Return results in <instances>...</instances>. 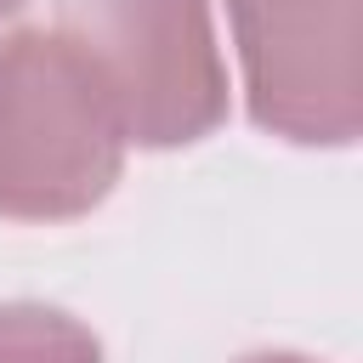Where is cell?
<instances>
[{
	"label": "cell",
	"instance_id": "cell-5",
	"mask_svg": "<svg viewBox=\"0 0 363 363\" xmlns=\"http://www.w3.org/2000/svg\"><path fill=\"white\" fill-rule=\"evenodd\" d=\"M238 363H318V357H301V352H244Z\"/></svg>",
	"mask_w": 363,
	"mask_h": 363
},
{
	"label": "cell",
	"instance_id": "cell-3",
	"mask_svg": "<svg viewBox=\"0 0 363 363\" xmlns=\"http://www.w3.org/2000/svg\"><path fill=\"white\" fill-rule=\"evenodd\" d=\"M250 119L295 147H346L363 125V0H227Z\"/></svg>",
	"mask_w": 363,
	"mask_h": 363
},
{
	"label": "cell",
	"instance_id": "cell-6",
	"mask_svg": "<svg viewBox=\"0 0 363 363\" xmlns=\"http://www.w3.org/2000/svg\"><path fill=\"white\" fill-rule=\"evenodd\" d=\"M17 6H23V0H0V17H11V11H17Z\"/></svg>",
	"mask_w": 363,
	"mask_h": 363
},
{
	"label": "cell",
	"instance_id": "cell-2",
	"mask_svg": "<svg viewBox=\"0 0 363 363\" xmlns=\"http://www.w3.org/2000/svg\"><path fill=\"white\" fill-rule=\"evenodd\" d=\"M136 147H187L227 119L210 0H62Z\"/></svg>",
	"mask_w": 363,
	"mask_h": 363
},
{
	"label": "cell",
	"instance_id": "cell-4",
	"mask_svg": "<svg viewBox=\"0 0 363 363\" xmlns=\"http://www.w3.org/2000/svg\"><path fill=\"white\" fill-rule=\"evenodd\" d=\"M0 363H102L96 335L40 301L0 306Z\"/></svg>",
	"mask_w": 363,
	"mask_h": 363
},
{
	"label": "cell",
	"instance_id": "cell-1",
	"mask_svg": "<svg viewBox=\"0 0 363 363\" xmlns=\"http://www.w3.org/2000/svg\"><path fill=\"white\" fill-rule=\"evenodd\" d=\"M125 119L68 28L0 34V216L74 221L125 170Z\"/></svg>",
	"mask_w": 363,
	"mask_h": 363
}]
</instances>
